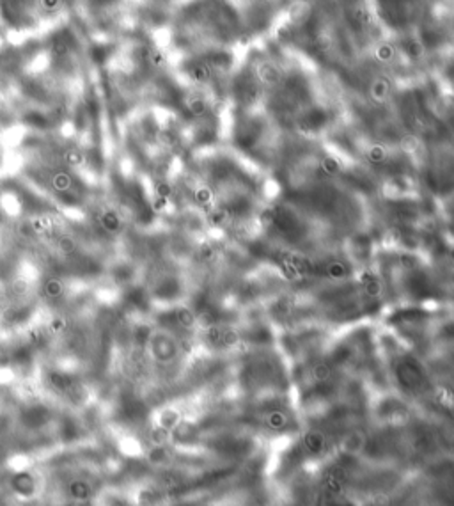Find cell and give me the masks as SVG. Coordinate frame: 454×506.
Wrapping results in <instances>:
<instances>
[{
  "label": "cell",
  "instance_id": "obj_1",
  "mask_svg": "<svg viewBox=\"0 0 454 506\" xmlns=\"http://www.w3.org/2000/svg\"><path fill=\"white\" fill-rule=\"evenodd\" d=\"M151 352L158 363H170L177 355V343L167 334H154L151 337Z\"/></svg>",
  "mask_w": 454,
  "mask_h": 506
},
{
  "label": "cell",
  "instance_id": "obj_2",
  "mask_svg": "<svg viewBox=\"0 0 454 506\" xmlns=\"http://www.w3.org/2000/svg\"><path fill=\"white\" fill-rule=\"evenodd\" d=\"M302 444L305 451L311 455H323L327 450V435L319 430H307L302 435Z\"/></svg>",
  "mask_w": 454,
  "mask_h": 506
},
{
  "label": "cell",
  "instance_id": "obj_3",
  "mask_svg": "<svg viewBox=\"0 0 454 506\" xmlns=\"http://www.w3.org/2000/svg\"><path fill=\"white\" fill-rule=\"evenodd\" d=\"M339 448L348 455H358L366 448V435L358 430L349 431V433L344 435V439L341 441Z\"/></svg>",
  "mask_w": 454,
  "mask_h": 506
},
{
  "label": "cell",
  "instance_id": "obj_4",
  "mask_svg": "<svg viewBox=\"0 0 454 506\" xmlns=\"http://www.w3.org/2000/svg\"><path fill=\"white\" fill-rule=\"evenodd\" d=\"M100 224H102V228L105 229L107 233H110V235H116V233H119L121 229H123V221H121V217L117 215V211H114V210L102 211V215H100Z\"/></svg>",
  "mask_w": 454,
  "mask_h": 506
},
{
  "label": "cell",
  "instance_id": "obj_5",
  "mask_svg": "<svg viewBox=\"0 0 454 506\" xmlns=\"http://www.w3.org/2000/svg\"><path fill=\"white\" fill-rule=\"evenodd\" d=\"M174 318H176L177 325L183 327V329H194L197 325V315L187 306H179L174 311Z\"/></svg>",
  "mask_w": 454,
  "mask_h": 506
},
{
  "label": "cell",
  "instance_id": "obj_6",
  "mask_svg": "<svg viewBox=\"0 0 454 506\" xmlns=\"http://www.w3.org/2000/svg\"><path fill=\"white\" fill-rule=\"evenodd\" d=\"M181 423V416L174 409H165L158 417V426L165 428V430H174Z\"/></svg>",
  "mask_w": 454,
  "mask_h": 506
},
{
  "label": "cell",
  "instance_id": "obj_7",
  "mask_svg": "<svg viewBox=\"0 0 454 506\" xmlns=\"http://www.w3.org/2000/svg\"><path fill=\"white\" fill-rule=\"evenodd\" d=\"M149 441H151V446H167L170 441V431L156 424V426L149 431Z\"/></svg>",
  "mask_w": 454,
  "mask_h": 506
},
{
  "label": "cell",
  "instance_id": "obj_8",
  "mask_svg": "<svg viewBox=\"0 0 454 506\" xmlns=\"http://www.w3.org/2000/svg\"><path fill=\"white\" fill-rule=\"evenodd\" d=\"M240 334H238V330H234V329H231V327H227L225 329L224 327V330H222V339H220V346H225V348H233V346H236L238 343H240Z\"/></svg>",
  "mask_w": 454,
  "mask_h": 506
},
{
  "label": "cell",
  "instance_id": "obj_9",
  "mask_svg": "<svg viewBox=\"0 0 454 506\" xmlns=\"http://www.w3.org/2000/svg\"><path fill=\"white\" fill-rule=\"evenodd\" d=\"M327 274H328V277H330V279H335V281H339V279H344L346 275H348V268H346L344 263L332 261L330 265L327 266Z\"/></svg>",
  "mask_w": 454,
  "mask_h": 506
},
{
  "label": "cell",
  "instance_id": "obj_10",
  "mask_svg": "<svg viewBox=\"0 0 454 506\" xmlns=\"http://www.w3.org/2000/svg\"><path fill=\"white\" fill-rule=\"evenodd\" d=\"M288 423V417H286L284 412H279V410H274L266 416V424L274 430H281V428L286 426Z\"/></svg>",
  "mask_w": 454,
  "mask_h": 506
},
{
  "label": "cell",
  "instance_id": "obj_11",
  "mask_svg": "<svg viewBox=\"0 0 454 506\" xmlns=\"http://www.w3.org/2000/svg\"><path fill=\"white\" fill-rule=\"evenodd\" d=\"M311 375H312V379L318 380V382H325V380H327L328 377L332 375V368L328 366L327 363H319V364H316V366L312 368Z\"/></svg>",
  "mask_w": 454,
  "mask_h": 506
},
{
  "label": "cell",
  "instance_id": "obj_12",
  "mask_svg": "<svg viewBox=\"0 0 454 506\" xmlns=\"http://www.w3.org/2000/svg\"><path fill=\"white\" fill-rule=\"evenodd\" d=\"M362 286H364V292H366V295L368 297H380L382 295V282H380L375 275H373L371 279H368L366 282H362Z\"/></svg>",
  "mask_w": 454,
  "mask_h": 506
},
{
  "label": "cell",
  "instance_id": "obj_13",
  "mask_svg": "<svg viewBox=\"0 0 454 506\" xmlns=\"http://www.w3.org/2000/svg\"><path fill=\"white\" fill-rule=\"evenodd\" d=\"M321 171L325 174H328V176H334V174H337L339 173V162L335 160V158H332V157H327V158H323V162H321Z\"/></svg>",
  "mask_w": 454,
  "mask_h": 506
},
{
  "label": "cell",
  "instance_id": "obj_14",
  "mask_svg": "<svg viewBox=\"0 0 454 506\" xmlns=\"http://www.w3.org/2000/svg\"><path fill=\"white\" fill-rule=\"evenodd\" d=\"M188 109L196 114V116L204 114V110H206V101H204L203 98H194V100L188 101Z\"/></svg>",
  "mask_w": 454,
  "mask_h": 506
},
{
  "label": "cell",
  "instance_id": "obj_15",
  "mask_svg": "<svg viewBox=\"0 0 454 506\" xmlns=\"http://www.w3.org/2000/svg\"><path fill=\"white\" fill-rule=\"evenodd\" d=\"M275 219H277V211L271 210V208H268V210H264L263 213L259 215V222L263 226H274Z\"/></svg>",
  "mask_w": 454,
  "mask_h": 506
},
{
  "label": "cell",
  "instance_id": "obj_16",
  "mask_svg": "<svg viewBox=\"0 0 454 506\" xmlns=\"http://www.w3.org/2000/svg\"><path fill=\"white\" fill-rule=\"evenodd\" d=\"M210 199H211V192L208 190V188H199V190L196 192V201L199 202V204H208Z\"/></svg>",
  "mask_w": 454,
  "mask_h": 506
},
{
  "label": "cell",
  "instance_id": "obj_17",
  "mask_svg": "<svg viewBox=\"0 0 454 506\" xmlns=\"http://www.w3.org/2000/svg\"><path fill=\"white\" fill-rule=\"evenodd\" d=\"M210 221H211V224H215V226H222L225 222V213H222V211H213Z\"/></svg>",
  "mask_w": 454,
  "mask_h": 506
},
{
  "label": "cell",
  "instance_id": "obj_18",
  "mask_svg": "<svg viewBox=\"0 0 454 506\" xmlns=\"http://www.w3.org/2000/svg\"><path fill=\"white\" fill-rule=\"evenodd\" d=\"M369 158H371V160H375V162H382L383 158H385V153H383L382 148H373L371 155H369Z\"/></svg>",
  "mask_w": 454,
  "mask_h": 506
},
{
  "label": "cell",
  "instance_id": "obj_19",
  "mask_svg": "<svg viewBox=\"0 0 454 506\" xmlns=\"http://www.w3.org/2000/svg\"><path fill=\"white\" fill-rule=\"evenodd\" d=\"M213 256H215V251L211 245H204V247L201 249V258L203 259H211Z\"/></svg>",
  "mask_w": 454,
  "mask_h": 506
}]
</instances>
